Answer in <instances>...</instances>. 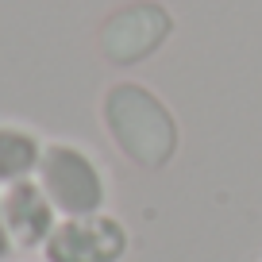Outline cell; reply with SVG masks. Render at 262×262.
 <instances>
[{"label": "cell", "mask_w": 262, "mask_h": 262, "mask_svg": "<svg viewBox=\"0 0 262 262\" xmlns=\"http://www.w3.org/2000/svg\"><path fill=\"white\" fill-rule=\"evenodd\" d=\"M104 123L116 147L143 170H162L178 150V123L150 89L120 81L104 97Z\"/></svg>", "instance_id": "cell-1"}, {"label": "cell", "mask_w": 262, "mask_h": 262, "mask_svg": "<svg viewBox=\"0 0 262 262\" xmlns=\"http://www.w3.org/2000/svg\"><path fill=\"white\" fill-rule=\"evenodd\" d=\"M173 31V19L162 4L155 0H135L127 8H120L116 16L104 19L100 27V54L112 66H135L143 58H150Z\"/></svg>", "instance_id": "cell-2"}, {"label": "cell", "mask_w": 262, "mask_h": 262, "mask_svg": "<svg viewBox=\"0 0 262 262\" xmlns=\"http://www.w3.org/2000/svg\"><path fill=\"white\" fill-rule=\"evenodd\" d=\"M42 170V189H47L50 205H58L66 216H97L104 205V181L97 166L74 147H47L39 158Z\"/></svg>", "instance_id": "cell-3"}, {"label": "cell", "mask_w": 262, "mask_h": 262, "mask_svg": "<svg viewBox=\"0 0 262 262\" xmlns=\"http://www.w3.org/2000/svg\"><path fill=\"white\" fill-rule=\"evenodd\" d=\"M127 247V235L108 216H74L70 224L50 231L47 258L50 262H116Z\"/></svg>", "instance_id": "cell-4"}, {"label": "cell", "mask_w": 262, "mask_h": 262, "mask_svg": "<svg viewBox=\"0 0 262 262\" xmlns=\"http://www.w3.org/2000/svg\"><path fill=\"white\" fill-rule=\"evenodd\" d=\"M4 224H8V235L19 247H35L42 239H50V205L42 189L31 181H16L12 193L4 196Z\"/></svg>", "instance_id": "cell-5"}, {"label": "cell", "mask_w": 262, "mask_h": 262, "mask_svg": "<svg viewBox=\"0 0 262 262\" xmlns=\"http://www.w3.org/2000/svg\"><path fill=\"white\" fill-rule=\"evenodd\" d=\"M39 143L24 131L0 127V181H19L24 173H31V166H39Z\"/></svg>", "instance_id": "cell-6"}, {"label": "cell", "mask_w": 262, "mask_h": 262, "mask_svg": "<svg viewBox=\"0 0 262 262\" xmlns=\"http://www.w3.org/2000/svg\"><path fill=\"white\" fill-rule=\"evenodd\" d=\"M12 251V235H8V224H4V212H0V258H8Z\"/></svg>", "instance_id": "cell-7"}]
</instances>
